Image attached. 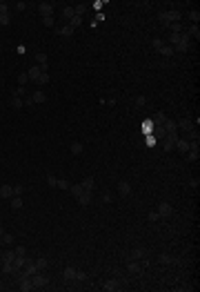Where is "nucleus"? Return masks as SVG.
<instances>
[{"label": "nucleus", "instance_id": "1", "mask_svg": "<svg viewBox=\"0 0 200 292\" xmlns=\"http://www.w3.org/2000/svg\"><path fill=\"white\" fill-rule=\"evenodd\" d=\"M158 212H160V216H169V214H171V205H167V203H160Z\"/></svg>", "mask_w": 200, "mask_h": 292}, {"label": "nucleus", "instance_id": "2", "mask_svg": "<svg viewBox=\"0 0 200 292\" xmlns=\"http://www.w3.org/2000/svg\"><path fill=\"white\" fill-rule=\"evenodd\" d=\"M29 100H31V103H42V100H45V94H42V92H36Z\"/></svg>", "mask_w": 200, "mask_h": 292}, {"label": "nucleus", "instance_id": "3", "mask_svg": "<svg viewBox=\"0 0 200 292\" xmlns=\"http://www.w3.org/2000/svg\"><path fill=\"white\" fill-rule=\"evenodd\" d=\"M0 194H2V196H5V199H9V196H11V194H14V187H9V185H5V187H2V190H0Z\"/></svg>", "mask_w": 200, "mask_h": 292}, {"label": "nucleus", "instance_id": "4", "mask_svg": "<svg viewBox=\"0 0 200 292\" xmlns=\"http://www.w3.org/2000/svg\"><path fill=\"white\" fill-rule=\"evenodd\" d=\"M51 9H53V7H51V5H47V2H42V5H40V11L45 14V16H47V14H51Z\"/></svg>", "mask_w": 200, "mask_h": 292}, {"label": "nucleus", "instance_id": "5", "mask_svg": "<svg viewBox=\"0 0 200 292\" xmlns=\"http://www.w3.org/2000/svg\"><path fill=\"white\" fill-rule=\"evenodd\" d=\"M176 143H178V150H180V152H187V150H189L187 141H176Z\"/></svg>", "mask_w": 200, "mask_h": 292}, {"label": "nucleus", "instance_id": "6", "mask_svg": "<svg viewBox=\"0 0 200 292\" xmlns=\"http://www.w3.org/2000/svg\"><path fill=\"white\" fill-rule=\"evenodd\" d=\"M65 279H76V270L67 267V270H65Z\"/></svg>", "mask_w": 200, "mask_h": 292}, {"label": "nucleus", "instance_id": "7", "mask_svg": "<svg viewBox=\"0 0 200 292\" xmlns=\"http://www.w3.org/2000/svg\"><path fill=\"white\" fill-rule=\"evenodd\" d=\"M71 152H74V154H80V152H82V145H80V143H74V145H71Z\"/></svg>", "mask_w": 200, "mask_h": 292}, {"label": "nucleus", "instance_id": "8", "mask_svg": "<svg viewBox=\"0 0 200 292\" xmlns=\"http://www.w3.org/2000/svg\"><path fill=\"white\" fill-rule=\"evenodd\" d=\"M129 192H131V187L127 183H120V194H129Z\"/></svg>", "mask_w": 200, "mask_h": 292}, {"label": "nucleus", "instance_id": "9", "mask_svg": "<svg viewBox=\"0 0 200 292\" xmlns=\"http://www.w3.org/2000/svg\"><path fill=\"white\" fill-rule=\"evenodd\" d=\"M36 58H38V63H40L42 67L47 65V56H45V54H38V56H36Z\"/></svg>", "mask_w": 200, "mask_h": 292}, {"label": "nucleus", "instance_id": "10", "mask_svg": "<svg viewBox=\"0 0 200 292\" xmlns=\"http://www.w3.org/2000/svg\"><path fill=\"white\" fill-rule=\"evenodd\" d=\"M0 22H2V25H7V22H9V16H7V11H2V14H0Z\"/></svg>", "mask_w": 200, "mask_h": 292}, {"label": "nucleus", "instance_id": "11", "mask_svg": "<svg viewBox=\"0 0 200 292\" xmlns=\"http://www.w3.org/2000/svg\"><path fill=\"white\" fill-rule=\"evenodd\" d=\"M11 205H14V208H20V205H22V201L16 196V199H11Z\"/></svg>", "mask_w": 200, "mask_h": 292}, {"label": "nucleus", "instance_id": "12", "mask_svg": "<svg viewBox=\"0 0 200 292\" xmlns=\"http://www.w3.org/2000/svg\"><path fill=\"white\" fill-rule=\"evenodd\" d=\"M180 127H184V129H191V123H189V120H180Z\"/></svg>", "mask_w": 200, "mask_h": 292}, {"label": "nucleus", "instance_id": "13", "mask_svg": "<svg viewBox=\"0 0 200 292\" xmlns=\"http://www.w3.org/2000/svg\"><path fill=\"white\" fill-rule=\"evenodd\" d=\"M27 78H29L27 74H20V78H18V80H20V85H25V83H27Z\"/></svg>", "mask_w": 200, "mask_h": 292}, {"label": "nucleus", "instance_id": "14", "mask_svg": "<svg viewBox=\"0 0 200 292\" xmlns=\"http://www.w3.org/2000/svg\"><path fill=\"white\" fill-rule=\"evenodd\" d=\"M189 18H191V20H196V22H198V18H200V16H198V11H191V14H189Z\"/></svg>", "mask_w": 200, "mask_h": 292}, {"label": "nucleus", "instance_id": "15", "mask_svg": "<svg viewBox=\"0 0 200 292\" xmlns=\"http://www.w3.org/2000/svg\"><path fill=\"white\" fill-rule=\"evenodd\" d=\"M2 241H5V243H11V241H14V236H11V234H5V239H2Z\"/></svg>", "mask_w": 200, "mask_h": 292}, {"label": "nucleus", "instance_id": "16", "mask_svg": "<svg viewBox=\"0 0 200 292\" xmlns=\"http://www.w3.org/2000/svg\"><path fill=\"white\" fill-rule=\"evenodd\" d=\"M0 234H2V227H0Z\"/></svg>", "mask_w": 200, "mask_h": 292}]
</instances>
